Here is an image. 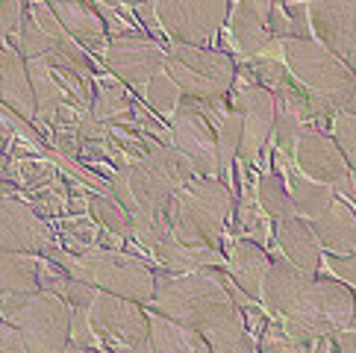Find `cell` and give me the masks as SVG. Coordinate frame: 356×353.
<instances>
[{"label":"cell","mask_w":356,"mask_h":353,"mask_svg":"<svg viewBox=\"0 0 356 353\" xmlns=\"http://www.w3.org/2000/svg\"><path fill=\"white\" fill-rule=\"evenodd\" d=\"M295 165L303 176L312 183H321L333 192H341L353 197V183H350V168L341 150L336 147L333 136L327 133H303L295 147Z\"/></svg>","instance_id":"cell-16"},{"label":"cell","mask_w":356,"mask_h":353,"mask_svg":"<svg viewBox=\"0 0 356 353\" xmlns=\"http://www.w3.org/2000/svg\"><path fill=\"white\" fill-rule=\"evenodd\" d=\"M88 321H92V330L106 353H121L147 345V312L124 297L97 292L92 309H88Z\"/></svg>","instance_id":"cell-12"},{"label":"cell","mask_w":356,"mask_h":353,"mask_svg":"<svg viewBox=\"0 0 356 353\" xmlns=\"http://www.w3.org/2000/svg\"><path fill=\"white\" fill-rule=\"evenodd\" d=\"M6 142H9V138H6V133H3V130H0V154H3V147H6Z\"/></svg>","instance_id":"cell-51"},{"label":"cell","mask_w":356,"mask_h":353,"mask_svg":"<svg viewBox=\"0 0 356 353\" xmlns=\"http://www.w3.org/2000/svg\"><path fill=\"white\" fill-rule=\"evenodd\" d=\"M233 233L245 242L259 245L262 250L271 245V218L262 212L259 200H257V188H250L248 183L241 186V200L236 206V227Z\"/></svg>","instance_id":"cell-28"},{"label":"cell","mask_w":356,"mask_h":353,"mask_svg":"<svg viewBox=\"0 0 356 353\" xmlns=\"http://www.w3.org/2000/svg\"><path fill=\"white\" fill-rule=\"evenodd\" d=\"M230 106L241 115V145L238 159L241 165L250 168L262 156V147L268 145V136L274 130V97L271 92L257 83V77L248 71V65H236V80L230 88Z\"/></svg>","instance_id":"cell-10"},{"label":"cell","mask_w":356,"mask_h":353,"mask_svg":"<svg viewBox=\"0 0 356 353\" xmlns=\"http://www.w3.org/2000/svg\"><path fill=\"white\" fill-rule=\"evenodd\" d=\"M307 353H336V347H333V338H330V336L318 338V342H312V345H309V350H307Z\"/></svg>","instance_id":"cell-47"},{"label":"cell","mask_w":356,"mask_h":353,"mask_svg":"<svg viewBox=\"0 0 356 353\" xmlns=\"http://www.w3.org/2000/svg\"><path fill=\"white\" fill-rule=\"evenodd\" d=\"M68 280H71V277L62 271L56 262L39 259V288H42V292H50V295H56V297H65Z\"/></svg>","instance_id":"cell-40"},{"label":"cell","mask_w":356,"mask_h":353,"mask_svg":"<svg viewBox=\"0 0 356 353\" xmlns=\"http://www.w3.org/2000/svg\"><path fill=\"white\" fill-rule=\"evenodd\" d=\"M238 145H241V115L230 106L227 109V115L221 118L218 136H215V154H218L221 176L224 174L230 176V168L236 165V159H238Z\"/></svg>","instance_id":"cell-34"},{"label":"cell","mask_w":356,"mask_h":353,"mask_svg":"<svg viewBox=\"0 0 356 353\" xmlns=\"http://www.w3.org/2000/svg\"><path fill=\"white\" fill-rule=\"evenodd\" d=\"M21 21H24V3H18V0H3V3H0V47H6L12 35L21 33Z\"/></svg>","instance_id":"cell-41"},{"label":"cell","mask_w":356,"mask_h":353,"mask_svg":"<svg viewBox=\"0 0 356 353\" xmlns=\"http://www.w3.org/2000/svg\"><path fill=\"white\" fill-rule=\"evenodd\" d=\"M277 245H280V254L291 265H298L300 271L318 274V268H321V262H324L321 245H318L309 221H303V218L280 221L277 224Z\"/></svg>","instance_id":"cell-24"},{"label":"cell","mask_w":356,"mask_h":353,"mask_svg":"<svg viewBox=\"0 0 356 353\" xmlns=\"http://www.w3.org/2000/svg\"><path fill=\"white\" fill-rule=\"evenodd\" d=\"M147 327H150L147 333L150 353H212L209 345L195 330H186V327L162 318L154 309L147 312Z\"/></svg>","instance_id":"cell-26"},{"label":"cell","mask_w":356,"mask_h":353,"mask_svg":"<svg viewBox=\"0 0 356 353\" xmlns=\"http://www.w3.org/2000/svg\"><path fill=\"white\" fill-rule=\"evenodd\" d=\"M277 171L286 176V186H289V195H291V204H295L298 209V215L303 221H312L318 218L321 212H327L330 206H333V200H336V192L333 188H327L321 183H312L309 176H303L295 165V159H283V156H277Z\"/></svg>","instance_id":"cell-23"},{"label":"cell","mask_w":356,"mask_h":353,"mask_svg":"<svg viewBox=\"0 0 356 353\" xmlns=\"http://www.w3.org/2000/svg\"><path fill=\"white\" fill-rule=\"evenodd\" d=\"M268 30L277 42L289 39H312L309 27V3H271Z\"/></svg>","instance_id":"cell-32"},{"label":"cell","mask_w":356,"mask_h":353,"mask_svg":"<svg viewBox=\"0 0 356 353\" xmlns=\"http://www.w3.org/2000/svg\"><path fill=\"white\" fill-rule=\"evenodd\" d=\"M47 259L56 262L71 280L88 283L97 292L124 297L138 306H150V300H154L156 274L138 254L106 247H88L83 254H71L65 247H54Z\"/></svg>","instance_id":"cell-3"},{"label":"cell","mask_w":356,"mask_h":353,"mask_svg":"<svg viewBox=\"0 0 356 353\" xmlns=\"http://www.w3.org/2000/svg\"><path fill=\"white\" fill-rule=\"evenodd\" d=\"M154 259L162 262L165 274H195L203 268H224L227 254L200 245H186L174 233L154 250Z\"/></svg>","instance_id":"cell-25"},{"label":"cell","mask_w":356,"mask_h":353,"mask_svg":"<svg viewBox=\"0 0 356 353\" xmlns=\"http://www.w3.org/2000/svg\"><path fill=\"white\" fill-rule=\"evenodd\" d=\"M330 130H333V142L341 150V156H345L348 168L353 174L356 171V115H350V112H336Z\"/></svg>","instance_id":"cell-37"},{"label":"cell","mask_w":356,"mask_h":353,"mask_svg":"<svg viewBox=\"0 0 356 353\" xmlns=\"http://www.w3.org/2000/svg\"><path fill=\"white\" fill-rule=\"evenodd\" d=\"M165 47L156 44L154 39H118V42H109L104 62L109 65V71H115V77L124 80L127 85L133 88H142L156 77V74L165 71Z\"/></svg>","instance_id":"cell-17"},{"label":"cell","mask_w":356,"mask_h":353,"mask_svg":"<svg viewBox=\"0 0 356 353\" xmlns=\"http://www.w3.org/2000/svg\"><path fill=\"white\" fill-rule=\"evenodd\" d=\"M286 68L312 97L327 104L333 112H345L356 92V74L345 68L324 44L315 39H289L280 42Z\"/></svg>","instance_id":"cell-6"},{"label":"cell","mask_w":356,"mask_h":353,"mask_svg":"<svg viewBox=\"0 0 356 353\" xmlns=\"http://www.w3.org/2000/svg\"><path fill=\"white\" fill-rule=\"evenodd\" d=\"M224 271L230 274V280L245 292L250 300H262V286L265 277L271 271V256L265 254L259 245L245 242V238H236L227 250V262Z\"/></svg>","instance_id":"cell-19"},{"label":"cell","mask_w":356,"mask_h":353,"mask_svg":"<svg viewBox=\"0 0 356 353\" xmlns=\"http://www.w3.org/2000/svg\"><path fill=\"white\" fill-rule=\"evenodd\" d=\"M259 353H307V347H300L298 342H291L286 330L274 318L265 324V330L259 333Z\"/></svg>","instance_id":"cell-38"},{"label":"cell","mask_w":356,"mask_h":353,"mask_svg":"<svg viewBox=\"0 0 356 353\" xmlns=\"http://www.w3.org/2000/svg\"><path fill=\"white\" fill-rule=\"evenodd\" d=\"M121 353H150L147 345H138V347H130V350H121Z\"/></svg>","instance_id":"cell-48"},{"label":"cell","mask_w":356,"mask_h":353,"mask_svg":"<svg viewBox=\"0 0 356 353\" xmlns=\"http://www.w3.org/2000/svg\"><path fill=\"white\" fill-rule=\"evenodd\" d=\"M257 200L262 212L268 215L274 224L280 221H291V218H300L295 204H291V195H289V186H286V176L274 171H265L259 174V183H257Z\"/></svg>","instance_id":"cell-30"},{"label":"cell","mask_w":356,"mask_h":353,"mask_svg":"<svg viewBox=\"0 0 356 353\" xmlns=\"http://www.w3.org/2000/svg\"><path fill=\"white\" fill-rule=\"evenodd\" d=\"M95 297H97V288H92L88 283H80V280H68L65 297L62 300H65L71 309H92Z\"/></svg>","instance_id":"cell-43"},{"label":"cell","mask_w":356,"mask_h":353,"mask_svg":"<svg viewBox=\"0 0 356 353\" xmlns=\"http://www.w3.org/2000/svg\"><path fill=\"white\" fill-rule=\"evenodd\" d=\"M88 215L104 227V230L124 236V238H133V221L112 195H92V200H88Z\"/></svg>","instance_id":"cell-33"},{"label":"cell","mask_w":356,"mask_h":353,"mask_svg":"<svg viewBox=\"0 0 356 353\" xmlns=\"http://www.w3.org/2000/svg\"><path fill=\"white\" fill-rule=\"evenodd\" d=\"M165 74L177 83L183 97L224 100L236 80V56L218 47L168 44L165 47Z\"/></svg>","instance_id":"cell-7"},{"label":"cell","mask_w":356,"mask_h":353,"mask_svg":"<svg viewBox=\"0 0 356 353\" xmlns=\"http://www.w3.org/2000/svg\"><path fill=\"white\" fill-rule=\"evenodd\" d=\"M50 9H54V15L59 18L62 30H65L83 50L106 54L109 35H106L104 21L97 18L92 3H50Z\"/></svg>","instance_id":"cell-22"},{"label":"cell","mask_w":356,"mask_h":353,"mask_svg":"<svg viewBox=\"0 0 356 353\" xmlns=\"http://www.w3.org/2000/svg\"><path fill=\"white\" fill-rule=\"evenodd\" d=\"M268 15H271L268 0H241V3L233 6L221 44L233 47L241 65L262 56H283V47L268 30Z\"/></svg>","instance_id":"cell-13"},{"label":"cell","mask_w":356,"mask_h":353,"mask_svg":"<svg viewBox=\"0 0 356 353\" xmlns=\"http://www.w3.org/2000/svg\"><path fill=\"white\" fill-rule=\"evenodd\" d=\"M0 318L21 333L27 353H65L71 345V306L42 288L0 295Z\"/></svg>","instance_id":"cell-5"},{"label":"cell","mask_w":356,"mask_h":353,"mask_svg":"<svg viewBox=\"0 0 356 353\" xmlns=\"http://www.w3.org/2000/svg\"><path fill=\"white\" fill-rule=\"evenodd\" d=\"M39 292V256L0 254V295Z\"/></svg>","instance_id":"cell-31"},{"label":"cell","mask_w":356,"mask_h":353,"mask_svg":"<svg viewBox=\"0 0 356 353\" xmlns=\"http://www.w3.org/2000/svg\"><path fill=\"white\" fill-rule=\"evenodd\" d=\"M350 183H353V197H356V171L350 174Z\"/></svg>","instance_id":"cell-53"},{"label":"cell","mask_w":356,"mask_h":353,"mask_svg":"<svg viewBox=\"0 0 356 353\" xmlns=\"http://www.w3.org/2000/svg\"><path fill=\"white\" fill-rule=\"evenodd\" d=\"M348 330H353V333H356V304H353V318H350V327H348Z\"/></svg>","instance_id":"cell-52"},{"label":"cell","mask_w":356,"mask_h":353,"mask_svg":"<svg viewBox=\"0 0 356 353\" xmlns=\"http://www.w3.org/2000/svg\"><path fill=\"white\" fill-rule=\"evenodd\" d=\"M65 353H95V350H86V347H77V345H68Z\"/></svg>","instance_id":"cell-49"},{"label":"cell","mask_w":356,"mask_h":353,"mask_svg":"<svg viewBox=\"0 0 356 353\" xmlns=\"http://www.w3.org/2000/svg\"><path fill=\"white\" fill-rule=\"evenodd\" d=\"M230 104L224 100H195L183 97L177 112L171 115V145L188 156L195 176L221 180L218 154H215V136H218L221 118Z\"/></svg>","instance_id":"cell-8"},{"label":"cell","mask_w":356,"mask_h":353,"mask_svg":"<svg viewBox=\"0 0 356 353\" xmlns=\"http://www.w3.org/2000/svg\"><path fill=\"white\" fill-rule=\"evenodd\" d=\"M133 15H136V21L142 24V27L154 35V42L156 44H162V47H168L162 42V35H159V18H156V3H138V6H133Z\"/></svg>","instance_id":"cell-44"},{"label":"cell","mask_w":356,"mask_h":353,"mask_svg":"<svg viewBox=\"0 0 356 353\" xmlns=\"http://www.w3.org/2000/svg\"><path fill=\"white\" fill-rule=\"evenodd\" d=\"M97 92L92 100V118L106 124V127H121L133 118L136 100L124 92V85L109 83V80H95Z\"/></svg>","instance_id":"cell-29"},{"label":"cell","mask_w":356,"mask_h":353,"mask_svg":"<svg viewBox=\"0 0 356 353\" xmlns=\"http://www.w3.org/2000/svg\"><path fill=\"white\" fill-rule=\"evenodd\" d=\"M27 74H30V85H33V97H35V115L39 121L50 124L56 115V109L62 104H68V92L65 85L56 80L54 68L47 65V59H30L27 62Z\"/></svg>","instance_id":"cell-27"},{"label":"cell","mask_w":356,"mask_h":353,"mask_svg":"<svg viewBox=\"0 0 356 353\" xmlns=\"http://www.w3.org/2000/svg\"><path fill=\"white\" fill-rule=\"evenodd\" d=\"M312 233L318 238L321 250H327V256H350L356 254V212L345 200H333V206L321 212L318 218L309 221Z\"/></svg>","instance_id":"cell-20"},{"label":"cell","mask_w":356,"mask_h":353,"mask_svg":"<svg viewBox=\"0 0 356 353\" xmlns=\"http://www.w3.org/2000/svg\"><path fill=\"white\" fill-rule=\"evenodd\" d=\"M0 353H27V345H24L21 333L12 324H6L0 318Z\"/></svg>","instance_id":"cell-45"},{"label":"cell","mask_w":356,"mask_h":353,"mask_svg":"<svg viewBox=\"0 0 356 353\" xmlns=\"http://www.w3.org/2000/svg\"><path fill=\"white\" fill-rule=\"evenodd\" d=\"M71 345L86 347V350H97L100 342L92 330V321H88V309H71V336H68Z\"/></svg>","instance_id":"cell-39"},{"label":"cell","mask_w":356,"mask_h":353,"mask_svg":"<svg viewBox=\"0 0 356 353\" xmlns=\"http://www.w3.org/2000/svg\"><path fill=\"white\" fill-rule=\"evenodd\" d=\"M345 112H350V115H356V92H353V97H350V106H348Z\"/></svg>","instance_id":"cell-50"},{"label":"cell","mask_w":356,"mask_h":353,"mask_svg":"<svg viewBox=\"0 0 356 353\" xmlns=\"http://www.w3.org/2000/svg\"><path fill=\"white\" fill-rule=\"evenodd\" d=\"M274 147H277V156L283 159H295V147H298V138L303 136V118L298 115H289V112H277L274 115Z\"/></svg>","instance_id":"cell-36"},{"label":"cell","mask_w":356,"mask_h":353,"mask_svg":"<svg viewBox=\"0 0 356 353\" xmlns=\"http://www.w3.org/2000/svg\"><path fill=\"white\" fill-rule=\"evenodd\" d=\"M309 27L312 39L356 74V0L309 3Z\"/></svg>","instance_id":"cell-15"},{"label":"cell","mask_w":356,"mask_h":353,"mask_svg":"<svg viewBox=\"0 0 356 353\" xmlns=\"http://www.w3.org/2000/svg\"><path fill=\"white\" fill-rule=\"evenodd\" d=\"M236 215L230 183L209 180V176H192L180 192H177L168 206H165V221L171 233L186 245L212 247L224 254L227 224Z\"/></svg>","instance_id":"cell-4"},{"label":"cell","mask_w":356,"mask_h":353,"mask_svg":"<svg viewBox=\"0 0 356 353\" xmlns=\"http://www.w3.org/2000/svg\"><path fill=\"white\" fill-rule=\"evenodd\" d=\"M356 292L324 274H309L274 254L262 286V309L283 327L291 342L307 347L324 336L348 330Z\"/></svg>","instance_id":"cell-1"},{"label":"cell","mask_w":356,"mask_h":353,"mask_svg":"<svg viewBox=\"0 0 356 353\" xmlns=\"http://www.w3.org/2000/svg\"><path fill=\"white\" fill-rule=\"evenodd\" d=\"M59 18L54 15L50 3H27L24 6V21H21V33H18V54L24 62L30 59H42L50 50H56V44L65 39Z\"/></svg>","instance_id":"cell-18"},{"label":"cell","mask_w":356,"mask_h":353,"mask_svg":"<svg viewBox=\"0 0 356 353\" xmlns=\"http://www.w3.org/2000/svg\"><path fill=\"white\" fill-rule=\"evenodd\" d=\"M195 176L186 154L174 145H159L147 156L130 165V188L145 215H162L168 200Z\"/></svg>","instance_id":"cell-9"},{"label":"cell","mask_w":356,"mask_h":353,"mask_svg":"<svg viewBox=\"0 0 356 353\" xmlns=\"http://www.w3.org/2000/svg\"><path fill=\"white\" fill-rule=\"evenodd\" d=\"M0 104L9 106L24 121L35 118V97L27 74V62L18 47H0Z\"/></svg>","instance_id":"cell-21"},{"label":"cell","mask_w":356,"mask_h":353,"mask_svg":"<svg viewBox=\"0 0 356 353\" xmlns=\"http://www.w3.org/2000/svg\"><path fill=\"white\" fill-rule=\"evenodd\" d=\"M324 268L333 274V280H339V283H350L353 288H356V254H350V256H324Z\"/></svg>","instance_id":"cell-42"},{"label":"cell","mask_w":356,"mask_h":353,"mask_svg":"<svg viewBox=\"0 0 356 353\" xmlns=\"http://www.w3.org/2000/svg\"><path fill=\"white\" fill-rule=\"evenodd\" d=\"M233 3L227 0H156L159 27L177 44L207 47L230 21Z\"/></svg>","instance_id":"cell-11"},{"label":"cell","mask_w":356,"mask_h":353,"mask_svg":"<svg viewBox=\"0 0 356 353\" xmlns=\"http://www.w3.org/2000/svg\"><path fill=\"white\" fill-rule=\"evenodd\" d=\"M150 309L186 330H195L212 353H257V342L224 286V268L156 274Z\"/></svg>","instance_id":"cell-2"},{"label":"cell","mask_w":356,"mask_h":353,"mask_svg":"<svg viewBox=\"0 0 356 353\" xmlns=\"http://www.w3.org/2000/svg\"><path fill=\"white\" fill-rule=\"evenodd\" d=\"M142 95H145V104L154 109L156 115H165V118H171L174 112H177V106H180V100H183L180 88H177V83L165 71L156 74V77L145 85Z\"/></svg>","instance_id":"cell-35"},{"label":"cell","mask_w":356,"mask_h":353,"mask_svg":"<svg viewBox=\"0 0 356 353\" xmlns=\"http://www.w3.org/2000/svg\"><path fill=\"white\" fill-rule=\"evenodd\" d=\"M330 338H333L336 353H356V333L353 330H339Z\"/></svg>","instance_id":"cell-46"},{"label":"cell","mask_w":356,"mask_h":353,"mask_svg":"<svg viewBox=\"0 0 356 353\" xmlns=\"http://www.w3.org/2000/svg\"><path fill=\"white\" fill-rule=\"evenodd\" d=\"M56 247V236L24 200L0 195V254L47 256Z\"/></svg>","instance_id":"cell-14"}]
</instances>
